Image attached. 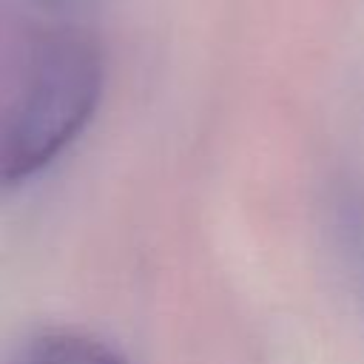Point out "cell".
<instances>
[{
  "label": "cell",
  "mask_w": 364,
  "mask_h": 364,
  "mask_svg": "<svg viewBox=\"0 0 364 364\" xmlns=\"http://www.w3.org/2000/svg\"><path fill=\"white\" fill-rule=\"evenodd\" d=\"M23 364H125L108 344L77 333L51 330L31 341Z\"/></svg>",
  "instance_id": "7a4b0ae2"
},
{
  "label": "cell",
  "mask_w": 364,
  "mask_h": 364,
  "mask_svg": "<svg viewBox=\"0 0 364 364\" xmlns=\"http://www.w3.org/2000/svg\"><path fill=\"white\" fill-rule=\"evenodd\" d=\"M37 6L54 11V14H68V11H80L82 6H88L91 0H34Z\"/></svg>",
  "instance_id": "3957f363"
},
{
  "label": "cell",
  "mask_w": 364,
  "mask_h": 364,
  "mask_svg": "<svg viewBox=\"0 0 364 364\" xmlns=\"http://www.w3.org/2000/svg\"><path fill=\"white\" fill-rule=\"evenodd\" d=\"M102 94V60L77 31L23 43L0 94V185L51 165L88 125Z\"/></svg>",
  "instance_id": "6da1fadb"
}]
</instances>
